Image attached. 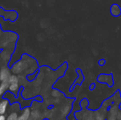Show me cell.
<instances>
[{"label": "cell", "instance_id": "obj_13", "mask_svg": "<svg viewBox=\"0 0 121 120\" xmlns=\"http://www.w3.org/2000/svg\"><path fill=\"white\" fill-rule=\"evenodd\" d=\"M0 120H6V117L4 115H0Z\"/></svg>", "mask_w": 121, "mask_h": 120}, {"label": "cell", "instance_id": "obj_3", "mask_svg": "<svg viewBox=\"0 0 121 120\" xmlns=\"http://www.w3.org/2000/svg\"><path fill=\"white\" fill-rule=\"evenodd\" d=\"M111 13L114 16H118L121 13V8L119 5L114 4L111 7Z\"/></svg>", "mask_w": 121, "mask_h": 120}, {"label": "cell", "instance_id": "obj_7", "mask_svg": "<svg viewBox=\"0 0 121 120\" xmlns=\"http://www.w3.org/2000/svg\"><path fill=\"white\" fill-rule=\"evenodd\" d=\"M77 72H78L79 73V78H78V79L73 83V87H74V85H76V84H81L83 81H84V75H83V73H82V70L80 69H77Z\"/></svg>", "mask_w": 121, "mask_h": 120}, {"label": "cell", "instance_id": "obj_8", "mask_svg": "<svg viewBox=\"0 0 121 120\" xmlns=\"http://www.w3.org/2000/svg\"><path fill=\"white\" fill-rule=\"evenodd\" d=\"M18 83H9V90L11 93H15L18 90Z\"/></svg>", "mask_w": 121, "mask_h": 120}, {"label": "cell", "instance_id": "obj_6", "mask_svg": "<svg viewBox=\"0 0 121 120\" xmlns=\"http://www.w3.org/2000/svg\"><path fill=\"white\" fill-rule=\"evenodd\" d=\"M9 80L1 82V83L0 85V96H1L7 91V89H9Z\"/></svg>", "mask_w": 121, "mask_h": 120}, {"label": "cell", "instance_id": "obj_11", "mask_svg": "<svg viewBox=\"0 0 121 120\" xmlns=\"http://www.w3.org/2000/svg\"><path fill=\"white\" fill-rule=\"evenodd\" d=\"M106 62V61L105 59H100V60L99 61L98 64H99V66H102L105 65Z\"/></svg>", "mask_w": 121, "mask_h": 120}, {"label": "cell", "instance_id": "obj_10", "mask_svg": "<svg viewBox=\"0 0 121 120\" xmlns=\"http://www.w3.org/2000/svg\"><path fill=\"white\" fill-rule=\"evenodd\" d=\"M9 83H18V79L15 75H11L9 79Z\"/></svg>", "mask_w": 121, "mask_h": 120}, {"label": "cell", "instance_id": "obj_12", "mask_svg": "<svg viewBox=\"0 0 121 120\" xmlns=\"http://www.w3.org/2000/svg\"><path fill=\"white\" fill-rule=\"evenodd\" d=\"M96 88V84L94 83H91V85L89 86V90L90 91H94V89H95Z\"/></svg>", "mask_w": 121, "mask_h": 120}, {"label": "cell", "instance_id": "obj_1", "mask_svg": "<svg viewBox=\"0 0 121 120\" xmlns=\"http://www.w3.org/2000/svg\"><path fill=\"white\" fill-rule=\"evenodd\" d=\"M97 81L99 83H106L108 84V87H112L114 84L112 74H101L100 76H98Z\"/></svg>", "mask_w": 121, "mask_h": 120}, {"label": "cell", "instance_id": "obj_5", "mask_svg": "<svg viewBox=\"0 0 121 120\" xmlns=\"http://www.w3.org/2000/svg\"><path fill=\"white\" fill-rule=\"evenodd\" d=\"M9 105V101L7 100H3L0 102V115H4Z\"/></svg>", "mask_w": 121, "mask_h": 120}, {"label": "cell", "instance_id": "obj_2", "mask_svg": "<svg viewBox=\"0 0 121 120\" xmlns=\"http://www.w3.org/2000/svg\"><path fill=\"white\" fill-rule=\"evenodd\" d=\"M10 76V71L7 68H2L0 70V81H4L9 80Z\"/></svg>", "mask_w": 121, "mask_h": 120}, {"label": "cell", "instance_id": "obj_9", "mask_svg": "<svg viewBox=\"0 0 121 120\" xmlns=\"http://www.w3.org/2000/svg\"><path fill=\"white\" fill-rule=\"evenodd\" d=\"M18 119V115L16 112H12L11 113L8 117L6 118V120H17Z\"/></svg>", "mask_w": 121, "mask_h": 120}, {"label": "cell", "instance_id": "obj_4", "mask_svg": "<svg viewBox=\"0 0 121 120\" xmlns=\"http://www.w3.org/2000/svg\"><path fill=\"white\" fill-rule=\"evenodd\" d=\"M30 109L28 108H25L23 112V113L21 115L20 117H18L17 120H28L29 117H30Z\"/></svg>", "mask_w": 121, "mask_h": 120}]
</instances>
